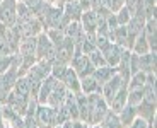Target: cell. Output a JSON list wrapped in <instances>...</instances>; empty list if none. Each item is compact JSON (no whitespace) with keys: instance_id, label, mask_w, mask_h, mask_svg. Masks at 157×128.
I'll return each mask as SVG.
<instances>
[{"instance_id":"cell-27","label":"cell","mask_w":157,"mask_h":128,"mask_svg":"<svg viewBox=\"0 0 157 128\" xmlns=\"http://www.w3.org/2000/svg\"><path fill=\"white\" fill-rule=\"evenodd\" d=\"M132 51L137 53V55H145V53H149V51H150L149 50V43H147V38H145V34H144V31L137 36L133 46H132Z\"/></svg>"},{"instance_id":"cell-16","label":"cell","mask_w":157,"mask_h":128,"mask_svg":"<svg viewBox=\"0 0 157 128\" xmlns=\"http://www.w3.org/2000/svg\"><path fill=\"white\" fill-rule=\"evenodd\" d=\"M155 62H157V53H149L138 55V72L144 74H155Z\"/></svg>"},{"instance_id":"cell-7","label":"cell","mask_w":157,"mask_h":128,"mask_svg":"<svg viewBox=\"0 0 157 128\" xmlns=\"http://www.w3.org/2000/svg\"><path fill=\"white\" fill-rule=\"evenodd\" d=\"M17 0H0V22L12 27L16 24Z\"/></svg>"},{"instance_id":"cell-12","label":"cell","mask_w":157,"mask_h":128,"mask_svg":"<svg viewBox=\"0 0 157 128\" xmlns=\"http://www.w3.org/2000/svg\"><path fill=\"white\" fill-rule=\"evenodd\" d=\"M125 48L120 46V45H116V43H109V45H106V46L102 48V50H99L102 53V56H104V60H106V65L109 67H116L118 62H120V58H121V53Z\"/></svg>"},{"instance_id":"cell-39","label":"cell","mask_w":157,"mask_h":128,"mask_svg":"<svg viewBox=\"0 0 157 128\" xmlns=\"http://www.w3.org/2000/svg\"><path fill=\"white\" fill-rule=\"evenodd\" d=\"M126 128H149V121H145L144 118H140V116H137L132 123L128 125Z\"/></svg>"},{"instance_id":"cell-17","label":"cell","mask_w":157,"mask_h":128,"mask_svg":"<svg viewBox=\"0 0 157 128\" xmlns=\"http://www.w3.org/2000/svg\"><path fill=\"white\" fill-rule=\"evenodd\" d=\"M155 113H157V103H147L140 101L137 106V116L144 118L145 121H154L155 120Z\"/></svg>"},{"instance_id":"cell-34","label":"cell","mask_w":157,"mask_h":128,"mask_svg":"<svg viewBox=\"0 0 157 128\" xmlns=\"http://www.w3.org/2000/svg\"><path fill=\"white\" fill-rule=\"evenodd\" d=\"M65 70H67V65H62V63L53 62V63H51V72H50V75H51L53 79H56V80H62L63 74H65Z\"/></svg>"},{"instance_id":"cell-6","label":"cell","mask_w":157,"mask_h":128,"mask_svg":"<svg viewBox=\"0 0 157 128\" xmlns=\"http://www.w3.org/2000/svg\"><path fill=\"white\" fill-rule=\"evenodd\" d=\"M123 84H128V82L123 80L121 75L118 74V72L109 79V80L106 82V84H102V87H101V96L104 97V101L108 103V106H109L111 99H113V97L116 96V92L120 91V87H121Z\"/></svg>"},{"instance_id":"cell-30","label":"cell","mask_w":157,"mask_h":128,"mask_svg":"<svg viewBox=\"0 0 157 128\" xmlns=\"http://www.w3.org/2000/svg\"><path fill=\"white\" fill-rule=\"evenodd\" d=\"M44 33L48 34V38H50V41L53 43L55 48H58L60 45L65 41V33H63L62 29H48V31H44Z\"/></svg>"},{"instance_id":"cell-43","label":"cell","mask_w":157,"mask_h":128,"mask_svg":"<svg viewBox=\"0 0 157 128\" xmlns=\"http://www.w3.org/2000/svg\"><path fill=\"white\" fill-rule=\"evenodd\" d=\"M2 104H4V103H0V128H9L7 123L4 121V116H2Z\"/></svg>"},{"instance_id":"cell-42","label":"cell","mask_w":157,"mask_h":128,"mask_svg":"<svg viewBox=\"0 0 157 128\" xmlns=\"http://www.w3.org/2000/svg\"><path fill=\"white\" fill-rule=\"evenodd\" d=\"M123 5H125V0H111V12H113V14H116L118 10H120V9L123 7Z\"/></svg>"},{"instance_id":"cell-38","label":"cell","mask_w":157,"mask_h":128,"mask_svg":"<svg viewBox=\"0 0 157 128\" xmlns=\"http://www.w3.org/2000/svg\"><path fill=\"white\" fill-rule=\"evenodd\" d=\"M14 56H16V55H10V56H0V74H4L5 70L10 67V63L14 62Z\"/></svg>"},{"instance_id":"cell-23","label":"cell","mask_w":157,"mask_h":128,"mask_svg":"<svg viewBox=\"0 0 157 128\" xmlns=\"http://www.w3.org/2000/svg\"><path fill=\"white\" fill-rule=\"evenodd\" d=\"M80 92H84L86 96H89V94H101V85L98 84V80L92 75H89V77L80 79Z\"/></svg>"},{"instance_id":"cell-5","label":"cell","mask_w":157,"mask_h":128,"mask_svg":"<svg viewBox=\"0 0 157 128\" xmlns=\"http://www.w3.org/2000/svg\"><path fill=\"white\" fill-rule=\"evenodd\" d=\"M34 120L39 128L56 126V109L48 104H38L36 113H34Z\"/></svg>"},{"instance_id":"cell-40","label":"cell","mask_w":157,"mask_h":128,"mask_svg":"<svg viewBox=\"0 0 157 128\" xmlns=\"http://www.w3.org/2000/svg\"><path fill=\"white\" fill-rule=\"evenodd\" d=\"M9 128H24V116H17L9 123Z\"/></svg>"},{"instance_id":"cell-41","label":"cell","mask_w":157,"mask_h":128,"mask_svg":"<svg viewBox=\"0 0 157 128\" xmlns=\"http://www.w3.org/2000/svg\"><path fill=\"white\" fill-rule=\"evenodd\" d=\"M24 128H39L34 116H24Z\"/></svg>"},{"instance_id":"cell-9","label":"cell","mask_w":157,"mask_h":128,"mask_svg":"<svg viewBox=\"0 0 157 128\" xmlns=\"http://www.w3.org/2000/svg\"><path fill=\"white\" fill-rule=\"evenodd\" d=\"M74 50H75V43L70 38L65 36V41L56 48V55H55V62L62 63V65H70L72 56H74Z\"/></svg>"},{"instance_id":"cell-32","label":"cell","mask_w":157,"mask_h":128,"mask_svg":"<svg viewBox=\"0 0 157 128\" xmlns=\"http://www.w3.org/2000/svg\"><path fill=\"white\" fill-rule=\"evenodd\" d=\"M114 16H116V22H118V26H125V24L130 21V17H132V12H130L128 9H126L125 5H123V7L120 9V10H118L116 14H114Z\"/></svg>"},{"instance_id":"cell-4","label":"cell","mask_w":157,"mask_h":128,"mask_svg":"<svg viewBox=\"0 0 157 128\" xmlns=\"http://www.w3.org/2000/svg\"><path fill=\"white\" fill-rule=\"evenodd\" d=\"M89 104H90V118H92V123L90 126H94V125H99L102 121V118L108 114L109 111V106L108 103L104 101V97L101 94H89Z\"/></svg>"},{"instance_id":"cell-8","label":"cell","mask_w":157,"mask_h":128,"mask_svg":"<svg viewBox=\"0 0 157 128\" xmlns=\"http://www.w3.org/2000/svg\"><path fill=\"white\" fill-rule=\"evenodd\" d=\"M29 99H31V97L21 96V94H17V92H14V91H10V92L7 94V97H5V104L10 106V108L14 109V111H16L19 116H26Z\"/></svg>"},{"instance_id":"cell-21","label":"cell","mask_w":157,"mask_h":128,"mask_svg":"<svg viewBox=\"0 0 157 128\" xmlns=\"http://www.w3.org/2000/svg\"><path fill=\"white\" fill-rule=\"evenodd\" d=\"M126 85H128V84H123L121 87H120V91L116 92V96L111 99L109 109L113 113H120L123 109V106L126 104V92H128V91H126Z\"/></svg>"},{"instance_id":"cell-19","label":"cell","mask_w":157,"mask_h":128,"mask_svg":"<svg viewBox=\"0 0 157 128\" xmlns=\"http://www.w3.org/2000/svg\"><path fill=\"white\" fill-rule=\"evenodd\" d=\"M116 74V67H109V65H102V67H98L94 68L92 72V77L98 80V84L102 87V84H106L113 75Z\"/></svg>"},{"instance_id":"cell-44","label":"cell","mask_w":157,"mask_h":128,"mask_svg":"<svg viewBox=\"0 0 157 128\" xmlns=\"http://www.w3.org/2000/svg\"><path fill=\"white\" fill-rule=\"evenodd\" d=\"M144 7H155V0H142Z\"/></svg>"},{"instance_id":"cell-45","label":"cell","mask_w":157,"mask_h":128,"mask_svg":"<svg viewBox=\"0 0 157 128\" xmlns=\"http://www.w3.org/2000/svg\"><path fill=\"white\" fill-rule=\"evenodd\" d=\"M53 128H62V126H60V125H56V126H53Z\"/></svg>"},{"instance_id":"cell-24","label":"cell","mask_w":157,"mask_h":128,"mask_svg":"<svg viewBox=\"0 0 157 128\" xmlns=\"http://www.w3.org/2000/svg\"><path fill=\"white\" fill-rule=\"evenodd\" d=\"M17 55L19 56H29L36 55V38H22L17 46Z\"/></svg>"},{"instance_id":"cell-33","label":"cell","mask_w":157,"mask_h":128,"mask_svg":"<svg viewBox=\"0 0 157 128\" xmlns=\"http://www.w3.org/2000/svg\"><path fill=\"white\" fill-rule=\"evenodd\" d=\"M90 60V63L94 65V68H98V67H102V65H106V60H104V56H102V53L99 50H94L92 53L87 55Z\"/></svg>"},{"instance_id":"cell-18","label":"cell","mask_w":157,"mask_h":128,"mask_svg":"<svg viewBox=\"0 0 157 128\" xmlns=\"http://www.w3.org/2000/svg\"><path fill=\"white\" fill-rule=\"evenodd\" d=\"M63 14L65 17H68L70 21H80V16H82V7L78 4V0H67L63 4Z\"/></svg>"},{"instance_id":"cell-11","label":"cell","mask_w":157,"mask_h":128,"mask_svg":"<svg viewBox=\"0 0 157 128\" xmlns=\"http://www.w3.org/2000/svg\"><path fill=\"white\" fill-rule=\"evenodd\" d=\"M67 92H68V89L63 85V82L56 80L55 85H53V89H51V92H50V96H48V99H46V104L51 106V108H55V109L60 108V106L63 104V101H65Z\"/></svg>"},{"instance_id":"cell-1","label":"cell","mask_w":157,"mask_h":128,"mask_svg":"<svg viewBox=\"0 0 157 128\" xmlns=\"http://www.w3.org/2000/svg\"><path fill=\"white\" fill-rule=\"evenodd\" d=\"M36 17L39 19L44 31H48V29H62L63 31L68 26V22H70V19L65 17V14H63V9L55 4H50V2L44 4L43 10L39 12Z\"/></svg>"},{"instance_id":"cell-31","label":"cell","mask_w":157,"mask_h":128,"mask_svg":"<svg viewBox=\"0 0 157 128\" xmlns=\"http://www.w3.org/2000/svg\"><path fill=\"white\" fill-rule=\"evenodd\" d=\"M22 2L28 5V9L33 12V16H34V17L43 10L44 4H46V0H22Z\"/></svg>"},{"instance_id":"cell-29","label":"cell","mask_w":157,"mask_h":128,"mask_svg":"<svg viewBox=\"0 0 157 128\" xmlns=\"http://www.w3.org/2000/svg\"><path fill=\"white\" fill-rule=\"evenodd\" d=\"M12 91L17 92V94H21V96L31 97V92H29V82H28V79H26V75H24V77H17L16 85H14V89Z\"/></svg>"},{"instance_id":"cell-20","label":"cell","mask_w":157,"mask_h":128,"mask_svg":"<svg viewBox=\"0 0 157 128\" xmlns=\"http://www.w3.org/2000/svg\"><path fill=\"white\" fill-rule=\"evenodd\" d=\"M80 24H82L84 31L86 33H96V27H98V14L94 10H84L82 16H80Z\"/></svg>"},{"instance_id":"cell-2","label":"cell","mask_w":157,"mask_h":128,"mask_svg":"<svg viewBox=\"0 0 157 128\" xmlns=\"http://www.w3.org/2000/svg\"><path fill=\"white\" fill-rule=\"evenodd\" d=\"M19 63H21V56L16 55L14 56V62L10 63L7 70H5L4 74H0V103H5V97L7 94L14 89V85H16V80H17V68H19Z\"/></svg>"},{"instance_id":"cell-15","label":"cell","mask_w":157,"mask_h":128,"mask_svg":"<svg viewBox=\"0 0 157 128\" xmlns=\"http://www.w3.org/2000/svg\"><path fill=\"white\" fill-rule=\"evenodd\" d=\"M60 82H63V85H65L70 92H74V94L80 92V79H78V75L75 74V70L72 68L70 65L67 67V70H65V74H63V77Z\"/></svg>"},{"instance_id":"cell-10","label":"cell","mask_w":157,"mask_h":128,"mask_svg":"<svg viewBox=\"0 0 157 128\" xmlns=\"http://www.w3.org/2000/svg\"><path fill=\"white\" fill-rule=\"evenodd\" d=\"M70 67L75 70V74L78 75V79L89 77V75H92V72H94V65L90 63L87 55H80L77 58H72Z\"/></svg>"},{"instance_id":"cell-36","label":"cell","mask_w":157,"mask_h":128,"mask_svg":"<svg viewBox=\"0 0 157 128\" xmlns=\"http://www.w3.org/2000/svg\"><path fill=\"white\" fill-rule=\"evenodd\" d=\"M10 55H17V53L12 50L7 41H4V39L0 38V56H10Z\"/></svg>"},{"instance_id":"cell-13","label":"cell","mask_w":157,"mask_h":128,"mask_svg":"<svg viewBox=\"0 0 157 128\" xmlns=\"http://www.w3.org/2000/svg\"><path fill=\"white\" fill-rule=\"evenodd\" d=\"M155 80H157L155 74H147L145 84H144V96H142V101L157 103V82Z\"/></svg>"},{"instance_id":"cell-26","label":"cell","mask_w":157,"mask_h":128,"mask_svg":"<svg viewBox=\"0 0 157 128\" xmlns=\"http://www.w3.org/2000/svg\"><path fill=\"white\" fill-rule=\"evenodd\" d=\"M99 128H123L120 123V118H118V113H113L109 109L108 114L102 118V121L99 123Z\"/></svg>"},{"instance_id":"cell-28","label":"cell","mask_w":157,"mask_h":128,"mask_svg":"<svg viewBox=\"0 0 157 128\" xmlns=\"http://www.w3.org/2000/svg\"><path fill=\"white\" fill-rule=\"evenodd\" d=\"M38 62V58H36V55H29V56H21V63H19V68H17V75L19 77H24V75L29 72V68H31L34 63Z\"/></svg>"},{"instance_id":"cell-22","label":"cell","mask_w":157,"mask_h":128,"mask_svg":"<svg viewBox=\"0 0 157 128\" xmlns=\"http://www.w3.org/2000/svg\"><path fill=\"white\" fill-rule=\"evenodd\" d=\"M118 118H120V123H121L123 128H126L132 121L137 118V106H132L126 103L125 106H123V109L120 113H118Z\"/></svg>"},{"instance_id":"cell-35","label":"cell","mask_w":157,"mask_h":128,"mask_svg":"<svg viewBox=\"0 0 157 128\" xmlns=\"http://www.w3.org/2000/svg\"><path fill=\"white\" fill-rule=\"evenodd\" d=\"M68 120H72L70 111H68L63 104L60 106V108H56V125H63L65 121H68Z\"/></svg>"},{"instance_id":"cell-25","label":"cell","mask_w":157,"mask_h":128,"mask_svg":"<svg viewBox=\"0 0 157 128\" xmlns=\"http://www.w3.org/2000/svg\"><path fill=\"white\" fill-rule=\"evenodd\" d=\"M33 12L28 9V5L24 4L22 0H17V10H16V22L17 24H22L26 21L33 19Z\"/></svg>"},{"instance_id":"cell-37","label":"cell","mask_w":157,"mask_h":128,"mask_svg":"<svg viewBox=\"0 0 157 128\" xmlns=\"http://www.w3.org/2000/svg\"><path fill=\"white\" fill-rule=\"evenodd\" d=\"M62 128H89V125H86V123H82L80 120H68V121H65L63 125H60Z\"/></svg>"},{"instance_id":"cell-3","label":"cell","mask_w":157,"mask_h":128,"mask_svg":"<svg viewBox=\"0 0 157 128\" xmlns=\"http://www.w3.org/2000/svg\"><path fill=\"white\" fill-rule=\"evenodd\" d=\"M56 48L53 46V43L50 41L46 33H39L36 36V58L38 60H46V62H55Z\"/></svg>"},{"instance_id":"cell-14","label":"cell","mask_w":157,"mask_h":128,"mask_svg":"<svg viewBox=\"0 0 157 128\" xmlns=\"http://www.w3.org/2000/svg\"><path fill=\"white\" fill-rule=\"evenodd\" d=\"M63 33H65V36L70 38L75 45H80V43L84 41V36H86V31H84L80 21H70L68 26L63 29Z\"/></svg>"}]
</instances>
